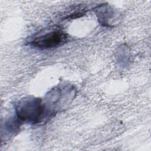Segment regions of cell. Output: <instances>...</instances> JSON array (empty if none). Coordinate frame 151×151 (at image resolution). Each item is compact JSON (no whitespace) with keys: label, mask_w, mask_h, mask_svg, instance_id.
I'll use <instances>...</instances> for the list:
<instances>
[{"label":"cell","mask_w":151,"mask_h":151,"mask_svg":"<svg viewBox=\"0 0 151 151\" xmlns=\"http://www.w3.org/2000/svg\"><path fill=\"white\" fill-rule=\"evenodd\" d=\"M17 116L24 122L37 124L47 119L42 100L34 97L19 100L15 106Z\"/></svg>","instance_id":"6da1fadb"},{"label":"cell","mask_w":151,"mask_h":151,"mask_svg":"<svg viewBox=\"0 0 151 151\" xmlns=\"http://www.w3.org/2000/svg\"><path fill=\"white\" fill-rule=\"evenodd\" d=\"M99 22L105 27H113L120 19L119 12L108 4H102L94 8Z\"/></svg>","instance_id":"277c9868"},{"label":"cell","mask_w":151,"mask_h":151,"mask_svg":"<svg viewBox=\"0 0 151 151\" xmlns=\"http://www.w3.org/2000/svg\"><path fill=\"white\" fill-rule=\"evenodd\" d=\"M67 33L60 27L47 28L38 33L28 42L31 47L40 50L51 49L59 47L66 42Z\"/></svg>","instance_id":"3957f363"},{"label":"cell","mask_w":151,"mask_h":151,"mask_svg":"<svg viewBox=\"0 0 151 151\" xmlns=\"http://www.w3.org/2000/svg\"><path fill=\"white\" fill-rule=\"evenodd\" d=\"M75 96V89L71 86L56 87L50 91L44 103L47 118H49L68 104Z\"/></svg>","instance_id":"7a4b0ae2"}]
</instances>
